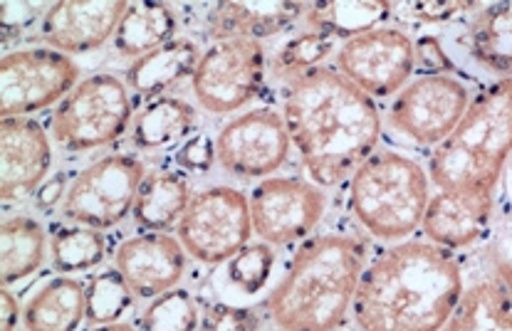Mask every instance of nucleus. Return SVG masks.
Instances as JSON below:
<instances>
[{"mask_svg": "<svg viewBox=\"0 0 512 331\" xmlns=\"http://www.w3.org/2000/svg\"><path fill=\"white\" fill-rule=\"evenodd\" d=\"M67 196V188H65V178L62 176H50L47 181L40 186V191L35 193V203H38V208L43 210H52L57 206V201H65Z\"/></svg>", "mask_w": 512, "mask_h": 331, "instance_id": "40", "label": "nucleus"}, {"mask_svg": "<svg viewBox=\"0 0 512 331\" xmlns=\"http://www.w3.org/2000/svg\"><path fill=\"white\" fill-rule=\"evenodd\" d=\"M104 255H107V238L102 230L87 228V225L55 230L50 240L52 267L62 275L94 270L97 265H102Z\"/></svg>", "mask_w": 512, "mask_h": 331, "instance_id": "30", "label": "nucleus"}, {"mask_svg": "<svg viewBox=\"0 0 512 331\" xmlns=\"http://www.w3.org/2000/svg\"><path fill=\"white\" fill-rule=\"evenodd\" d=\"M179 30V15L169 3H156V0H134L127 5L114 33V50L124 57L149 55L159 50L166 42L176 40Z\"/></svg>", "mask_w": 512, "mask_h": 331, "instance_id": "25", "label": "nucleus"}, {"mask_svg": "<svg viewBox=\"0 0 512 331\" xmlns=\"http://www.w3.org/2000/svg\"><path fill=\"white\" fill-rule=\"evenodd\" d=\"M52 146L43 124L30 117H8L0 122V196L23 201L40 191L50 178Z\"/></svg>", "mask_w": 512, "mask_h": 331, "instance_id": "17", "label": "nucleus"}, {"mask_svg": "<svg viewBox=\"0 0 512 331\" xmlns=\"http://www.w3.org/2000/svg\"><path fill=\"white\" fill-rule=\"evenodd\" d=\"M20 314H23V309H20L18 297L8 287H3V294H0V331H15Z\"/></svg>", "mask_w": 512, "mask_h": 331, "instance_id": "41", "label": "nucleus"}, {"mask_svg": "<svg viewBox=\"0 0 512 331\" xmlns=\"http://www.w3.org/2000/svg\"><path fill=\"white\" fill-rule=\"evenodd\" d=\"M278 277V248L258 240V243H248L243 250L235 252L231 260L223 262L221 270L213 277V287L218 292V302L253 307L270 297Z\"/></svg>", "mask_w": 512, "mask_h": 331, "instance_id": "21", "label": "nucleus"}, {"mask_svg": "<svg viewBox=\"0 0 512 331\" xmlns=\"http://www.w3.org/2000/svg\"><path fill=\"white\" fill-rule=\"evenodd\" d=\"M201 304L184 287L151 299L139 319V331H201Z\"/></svg>", "mask_w": 512, "mask_h": 331, "instance_id": "32", "label": "nucleus"}, {"mask_svg": "<svg viewBox=\"0 0 512 331\" xmlns=\"http://www.w3.org/2000/svg\"><path fill=\"white\" fill-rule=\"evenodd\" d=\"M203 52L191 38H176L159 50L139 57L127 70V87L141 99H159L171 87L193 77Z\"/></svg>", "mask_w": 512, "mask_h": 331, "instance_id": "22", "label": "nucleus"}, {"mask_svg": "<svg viewBox=\"0 0 512 331\" xmlns=\"http://www.w3.org/2000/svg\"><path fill=\"white\" fill-rule=\"evenodd\" d=\"M307 3H216L208 8L206 30L213 42L268 40L305 18Z\"/></svg>", "mask_w": 512, "mask_h": 331, "instance_id": "20", "label": "nucleus"}, {"mask_svg": "<svg viewBox=\"0 0 512 331\" xmlns=\"http://www.w3.org/2000/svg\"><path fill=\"white\" fill-rule=\"evenodd\" d=\"M253 233L258 240L287 248L315 235L327 215V193L310 178L270 176L258 181L248 196Z\"/></svg>", "mask_w": 512, "mask_h": 331, "instance_id": "11", "label": "nucleus"}, {"mask_svg": "<svg viewBox=\"0 0 512 331\" xmlns=\"http://www.w3.org/2000/svg\"><path fill=\"white\" fill-rule=\"evenodd\" d=\"M216 141L208 134H193L191 139L176 151V166L188 173H208L216 166Z\"/></svg>", "mask_w": 512, "mask_h": 331, "instance_id": "38", "label": "nucleus"}, {"mask_svg": "<svg viewBox=\"0 0 512 331\" xmlns=\"http://www.w3.org/2000/svg\"><path fill=\"white\" fill-rule=\"evenodd\" d=\"M47 238L43 225L30 215H10L0 225V282L18 285L45 265Z\"/></svg>", "mask_w": 512, "mask_h": 331, "instance_id": "27", "label": "nucleus"}, {"mask_svg": "<svg viewBox=\"0 0 512 331\" xmlns=\"http://www.w3.org/2000/svg\"><path fill=\"white\" fill-rule=\"evenodd\" d=\"M456 252L401 240L369 257L352 307L357 331H443L466 292Z\"/></svg>", "mask_w": 512, "mask_h": 331, "instance_id": "2", "label": "nucleus"}, {"mask_svg": "<svg viewBox=\"0 0 512 331\" xmlns=\"http://www.w3.org/2000/svg\"><path fill=\"white\" fill-rule=\"evenodd\" d=\"M369 248L352 230H322L300 243L280 270L265 312L282 331H339L352 317Z\"/></svg>", "mask_w": 512, "mask_h": 331, "instance_id": "3", "label": "nucleus"}, {"mask_svg": "<svg viewBox=\"0 0 512 331\" xmlns=\"http://www.w3.org/2000/svg\"><path fill=\"white\" fill-rule=\"evenodd\" d=\"M129 122L132 99L127 84L114 75H92L57 104L52 139L70 154H82L122 139Z\"/></svg>", "mask_w": 512, "mask_h": 331, "instance_id": "7", "label": "nucleus"}, {"mask_svg": "<svg viewBox=\"0 0 512 331\" xmlns=\"http://www.w3.org/2000/svg\"><path fill=\"white\" fill-rule=\"evenodd\" d=\"M498 196L500 191H473V188L433 191L421 223L423 240L456 255L478 248L488 240L493 228Z\"/></svg>", "mask_w": 512, "mask_h": 331, "instance_id": "15", "label": "nucleus"}, {"mask_svg": "<svg viewBox=\"0 0 512 331\" xmlns=\"http://www.w3.org/2000/svg\"><path fill=\"white\" fill-rule=\"evenodd\" d=\"M87 319V287L70 275L47 280L23 309L28 331H77Z\"/></svg>", "mask_w": 512, "mask_h": 331, "instance_id": "23", "label": "nucleus"}, {"mask_svg": "<svg viewBox=\"0 0 512 331\" xmlns=\"http://www.w3.org/2000/svg\"><path fill=\"white\" fill-rule=\"evenodd\" d=\"M480 3H441V0H416V3H394L391 18L406 20L411 25H446L453 20H466L470 13L478 10Z\"/></svg>", "mask_w": 512, "mask_h": 331, "instance_id": "35", "label": "nucleus"}, {"mask_svg": "<svg viewBox=\"0 0 512 331\" xmlns=\"http://www.w3.org/2000/svg\"><path fill=\"white\" fill-rule=\"evenodd\" d=\"M485 257L488 270L512 297V208L498 201L493 228L485 240Z\"/></svg>", "mask_w": 512, "mask_h": 331, "instance_id": "34", "label": "nucleus"}, {"mask_svg": "<svg viewBox=\"0 0 512 331\" xmlns=\"http://www.w3.org/2000/svg\"><path fill=\"white\" fill-rule=\"evenodd\" d=\"M416 62L426 67V72H458L456 60L448 55V50L436 35H423L416 40Z\"/></svg>", "mask_w": 512, "mask_h": 331, "instance_id": "39", "label": "nucleus"}, {"mask_svg": "<svg viewBox=\"0 0 512 331\" xmlns=\"http://www.w3.org/2000/svg\"><path fill=\"white\" fill-rule=\"evenodd\" d=\"M280 112L307 178L320 188L349 181L384 134L374 99L337 67H317L287 82Z\"/></svg>", "mask_w": 512, "mask_h": 331, "instance_id": "1", "label": "nucleus"}, {"mask_svg": "<svg viewBox=\"0 0 512 331\" xmlns=\"http://www.w3.org/2000/svg\"><path fill=\"white\" fill-rule=\"evenodd\" d=\"M134 302V292L124 282L117 270L99 272L87 287V319L99 327V324H114L129 312Z\"/></svg>", "mask_w": 512, "mask_h": 331, "instance_id": "33", "label": "nucleus"}, {"mask_svg": "<svg viewBox=\"0 0 512 331\" xmlns=\"http://www.w3.org/2000/svg\"><path fill=\"white\" fill-rule=\"evenodd\" d=\"M90 331H137L132 324H122V322H114V324H99V327H92Z\"/></svg>", "mask_w": 512, "mask_h": 331, "instance_id": "43", "label": "nucleus"}, {"mask_svg": "<svg viewBox=\"0 0 512 331\" xmlns=\"http://www.w3.org/2000/svg\"><path fill=\"white\" fill-rule=\"evenodd\" d=\"M263 319L255 307L231 302H213L203 312L201 331H260Z\"/></svg>", "mask_w": 512, "mask_h": 331, "instance_id": "36", "label": "nucleus"}, {"mask_svg": "<svg viewBox=\"0 0 512 331\" xmlns=\"http://www.w3.org/2000/svg\"><path fill=\"white\" fill-rule=\"evenodd\" d=\"M473 97L468 80L458 72H423L391 97L381 117L396 139L433 151L453 134Z\"/></svg>", "mask_w": 512, "mask_h": 331, "instance_id": "6", "label": "nucleus"}, {"mask_svg": "<svg viewBox=\"0 0 512 331\" xmlns=\"http://www.w3.org/2000/svg\"><path fill=\"white\" fill-rule=\"evenodd\" d=\"M512 159V77L485 84L453 134L428 156L433 191H500Z\"/></svg>", "mask_w": 512, "mask_h": 331, "instance_id": "4", "label": "nucleus"}, {"mask_svg": "<svg viewBox=\"0 0 512 331\" xmlns=\"http://www.w3.org/2000/svg\"><path fill=\"white\" fill-rule=\"evenodd\" d=\"M337 70L367 97L391 99L401 92L419 67L416 40L406 30L381 25L344 40L337 47Z\"/></svg>", "mask_w": 512, "mask_h": 331, "instance_id": "12", "label": "nucleus"}, {"mask_svg": "<svg viewBox=\"0 0 512 331\" xmlns=\"http://www.w3.org/2000/svg\"><path fill=\"white\" fill-rule=\"evenodd\" d=\"M196 109L181 97H159L146 104L132 126V139L144 151L181 149L193 136Z\"/></svg>", "mask_w": 512, "mask_h": 331, "instance_id": "26", "label": "nucleus"}, {"mask_svg": "<svg viewBox=\"0 0 512 331\" xmlns=\"http://www.w3.org/2000/svg\"><path fill=\"white\" fill-rule=\"evenodd\" d=\"M191 206V186L184 173L154 171L141 181L132 218L146 233H166L179 228L181 218Z\"/></svg>", "mask_w": 512, "mask_h": 331, "instance_id": "24", "label": "nucleus"}, {"mask_svg": "<svg viewBox=\"0 0 512 331\" xmlns=\"http://www.w3.org/2000/svg\"><path fill=\"white\" fill-rule=\"evenodd\" d=\"M268 55L258 40H221L203 52L191 77L198 104L211 114H233L260 97Z\"/></svg>", "mask_w": 512, "mask_h": 331, "instance_id": "10", "label": "nucleus"}, {"mask_svg": "<svg viewBox=\"0 0 512 331\" xmlns=\"http://www.w3.org/2000/svg\"><path fill=\"white\" fill-rule=\"evenodd\" d=\"M463 57L490 82L512 77V3H480L466 18Z\"/></svg>", "mask_w": 512, "mask_h": 331, "instance_id": "19", "label": "nucleus"}, {"mask_svg": "<svg viewBox=\"0 0 512 331\" xmlns=\"http://www.w3.org/2000/svg\"><path fill=\"white\" fill-rule=\"evenodd\" d=\"M443 331H512V297L493 275L478 277Z\"/></svg>", "mask_w": 512, "mask_h": 331, "instance_id": "28", "label": "nucleus"}, {"mask_svg": "<svg viewBox=\"0 0 512 331\" xmlns=\"http://www.w3.org/2000/svg\"><path fill=\"white\" fill-rule=\"evenodd\" d=\"M186 255L203 265H223L253 238L250 201L233 186H213L196 193L176 228Z\"/></svg>", "mask_w": 512, "mask_h": 331, "instance_id": "8", "label": "nucleus"}, {"mask_svg": "<svg viewBox=\"0 0 512 331\" xmlns=\"http://www.w3.org/2000/svg\"><path fill=\"white\" fill-rule=\"evenodd\" d=\"M114 270L139 299H156L179 287L186 272V250L166 233H141L124 240L114 252Z\"/></svg>", "mask_w": 512, "mask_h": 331, "instance_id": "18", "label": "nucleus"}, {"mask_svg": "<svg viewBox=\"0 0 512 331\" xmlns=\"http://www.w3.org/2000/svg\"><path fill=\"white\" fill-rule=\"evenodd\" d=\"M498 201L512 208V159H510V164H508V171H505V176H503V183H500Z\"/></svg>", "mask_w": 512, "mask_h": 331, "instance_id": "42", "label": "nucleus"}, {"mask_svg": "<svg viewBox=\"0 0 512 331\" xmlns=\"http://www.w3.org/2000/svg\"><path fill=\"white\" fill-rule=\"evenodd\" d=\"M334 52H337V40L332 35L315 28H307L302 33L290 35V38L282 42L270 67H273L275 77L290 82L295 77L317 70V67H325V62Z\"/></svg>", "mask_w": 512, "mask_h": 331, "instance_id": "31", "label": "nucleus"}, {"mask_svg": "<svg viewBox=\"0 0 512 331\" xmlns=\"http://www.w3.org/2000/svg\"><path fill=\"white\" fill-rule=\"evenodd\" d=\"M127 0H60L45 8L40 40L62 55H85L114 40Z\"/></svg>", "mask_w": 512, "mask_h": 331, "instance_id": "16", "label": "nucleus"}, {"mask_svg": "<svg viewBox=\"0 0 512 331\" xmlns=\"http://www.w3.org/2000/svg\"><path fill=\"white\" fill-rule=\"evenodd\" d=\"M431 196L428 168L396 149H376L347 181V210L357 228L389 245L421 230Z\"/></svg>", "mask_w": 512, "mask_h": 331, "instance_id": "5", "label": "nucleus"}, {"mask_svg": "<svg viewBox=\"0 0 512 331\" xmlns=\"http://www.w3.org/2000/svg\"><path fill=\"white\" fill-rule=\"evenodd\" d=\"M144 176V161L137 156H104L77 173L62 201V215L94 230L114 228L132 215Z\"/></svg>", "mask_w": 512, "mask_h": 331, "instance_id": "9", "label": "nucleus"}, {"mask_svg": "<svg viewBox=\"0 0 512 331\" xmlns=\"http://www.w3.org/2000/svg\"><path fill=\"white\" fill-rule=\"evenodd\" d=\"M290 131L280 109L255 107L235 117L216 139L218 164L243 181H265L287 164Z\"/></svg>", "mask_w": 512, "mask_h": 331, "instance_id": "14", "label": "nucleus"}, {"mask_svg": "<svg viewBox=\"0 0 512 331\" xmlns=\"http://www.w3.org/2000/svg\"><path fill=\"white\" fill-rule=\"evenodd\" d=\"M394 13V3L386 0H367V3H307V28L322 30L334 40H349L367 30L381 28Z\"/></svg>", "mask_w": 512, "mask_h": 331, "instance_id": "29", "label": "nucleus"}, {"mask_svg": "<svg viewBox=\"0 0 512 331\" xmlns=\"http://www.w3.org/2000/svg\"><path fill=\"white\" fill-rule=\"evenodd\" d=\"M80 84V67L52 47H28L0 62V114L28 117L62 102Z\"/></svg>", "mask_w": 512, "mask_h": 331, "instance_id": "13", "label": "nucleus"}, {"mask_svg": "<svg viewBox=\"0 0 512 331\" xmlns=\"http://www.w3.org/2000/svg\"><path fill=\"white\" fill-rule=\"evenodd\" d=\"M40 15H45V10L38 3H10V0L0 3V35H3V42L23 38L38 23Z\"/></svg>", "mask_w": 512, "mask_h": 331, "instance_id": "37", "label": "nucleus"}, {"mask_svg": "<svg viewBox=\"0 0 512 331\" xmlns=\"http://www.w3.org/2000/svg\"><path fill=\"white\" fill-rule=\"evenodd\" d=\"M273 331H282V329H273Z\"/></svg>", "mask_w": 512, "mask_h": 331, "instance_id": "44", "label": "nucleus"}]
</instances>
